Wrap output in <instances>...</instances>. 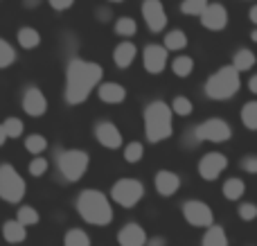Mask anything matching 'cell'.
<instances>
[{
  "label": "cell",
  "mask_w": 257,
  "mask_h": 246,
  "mask_svg": "<svg viewBox=\"0 0 257 246\" xmlns=\"http://www.w3.org/2000/svg\"><path fill=\"white\" fill-rule=\"evenodd\" d=\"M104 68L95 61L86 59H70L66 66V88H63V99L70 106H79L88 99V95L102 84Z\"/></svg>",
  "instance_id": "6da1fadb"
},
{
  "label": "cell",
  "mask_w": 257,
  "mask_h": 246,
  "mask_svg": "<svg viewBox=\"0 0 257 246\" xmlns=\"http://www.w3.org/2000/svg\"><path fill=\"white\" fill-rule=\"evenodd\" d=\"M142 122H145V136L151 145L172 138L174 113L172 106L167 102H163V99H154V102L147 104L145 113H142Z\"/></svg>",
  "instance_id": "7a4b0ae2"
},
{
  "label": "cell",
  "mask_w": 257,
  "mask_h": 246,
  "mask_svg": "<svg viewBox=\"0 0 257 246\" xmlns=\"http://www.w3.org/2000/svg\"><path fill=\"white\" fill-rule=\"evenodd\" d=\"M79 217L90 226H108L113 221V203L99 190H81L75 201Z\"/></svg>",
  "instance_id": "3957f363"
},
{
  "label": "cell",
  "mask_w": 257,
  "mask_h": 246,
  "mask_svg": "<svg viewBox=\"0 0 257 246\" xmlns=\"http://www.w3.org/2000/svg\"><path fill=\"white\" fill-rule=\"evenodd\" d=\"M239 86H241L239 72L232 66H221L205 81V95H208L210 99H214V102H226V99L235 97Z\"/></svg>",
  "instance_id": "277c9868"
},
{
  "label": "cell",
  "mask_w": 257,
  "mask_h": 246,
  "mask_svg": "<svg viewBox=\"0 0 257 246\" xmlns=\"http://www.w3.org/2000/svg\"><path fill=\"white\" fill-rule=\"evenodd\" d=\"M88 165L90 156L84 149H66V152H59L57 156L59 176L68 183H77V181L84 179V174L88 172Z\"/></svg>",
  "instance_id": "5b68a950"
},
{
  "label": "cell",
  "mask_w": 257,
  "mask_h": 246,
  "mask_svg": "<svg viewBox=\"0 0 257 246\" xmlns=\"http://www.w3.org/2000/svg\"><path fill=\"white\" fill-rule=\"evenodd\" d=\"M187 136H190L192 147H196V145H201V143H217L219 145V143H228V140L232 138V129L221 117H208V120H203L201 125H196Z\"/></svg>",
  "instance_id": "8992f818"
},
{
  "label": "cell",
  "mask_w": 257,
  "mask_h": 246,
  "mask_svg": "<svg viewBox=\"0 0 257 246\" xmlns=\"http://www.w3.org/2000/svg\"><path fill=\"white\" fill-rule=\"evenodd\" d=\"M27 183L21 176V172L9 163H0V199L9 206H16L25 199Z\"/></svg>",
  "instance_id": "52a82bcc"
},
{
  "label": "cell",
  "mask_w": 257,
  "mask_h": 246,
  "mask_svg": "<svg viewBox=\"0 0 257 246\" xmlns=\"http://www.w3.org/2000/svg\"><path fill=\"white\" fill-rule=\"evenodd\" d=\"M145 197V185L140 179L133 176H122L111 188V201L122 208H136Z\"/></svg>",
  "instance_id": "ba28073f"
},
{
  "label": "cell",
  "mask_w": 257,
  "mask_h": 246,
  "mask_svg": "<svg viewBox=\"0 0 257 246\" xmlns=\"http://www.w3.org/2000/svg\"><path fill=\"white\" fill-rule=\"evenodd\" d=\"M181 212H183V219L190 226H194V228H210L214 224L212 208L205 201H201V199H187V201H183Z\"/></svg>",
  "instance_id": "9c48e42d"
},
{
  "label": "cell",
  "mask_w": 257,
  "mask_h": 246,
  "mask_svg": "<svg viewBox=\"0 0 257 246\" xmlns=\"http://www.w3.org/2000/svg\"><path fill=\"white\" fill-rule=\"evenodd\" d=\"M142 18H145L149 32L158 34L167 27V12H165V5L160 0H142Z\"/></svg>",
  "instance_id": "30bf717a"
},
{
  "label": "cell",
  "mask_w": 257,
  "mask_h": 246,
  "mask_svg": "<svg viewBox=\"0 0 257 246\" xmlns=\"http://www.w3.org/2000/svg\"><path fill=\"white\" fill-rule=\"evenodd\" d=\"M228 170V158L219 152H208L199 161V176L203 181H217Z\"/></svg>",
  "instance_id": "8fae6325"
},
{
  "label": "cell",
  "mask_w": 257,
  "mask_h": 246,
  "mask_svg": "<svg viewBox=\"0 0 257 246\" xmlns=\"http://www.w3.org/2000/svg\"><path fill=\"white\" fill-rule=\"evenodd\" d=\"M21 106L30 117H43L45 111H48V97L43 95L41 88H36V86H27L25 93H23Z\"/></svg>",
  "instance_id": "7c38bea8"
},
{
  "label": "cell",
  "mask_w": 257,
  "mask_h": 246,
  "mask_svg": "<svg viewBox=\"0 0 257 246\" xmlns=\"http://www.w3.org/2000/svg\"><path fill=\"white\" fill-rule=\"evenodd\" d=\"M201 25L205 27V30L210 32H221L228 27V21H230V16H228V9L223 7L221 3H210L208 7H205V12L201 14Z\"/></svg>",
  "instance_id": "4fadbf2b"
},
{
  "label": "cell",
  "mask_w": 257,
  "mask_h": 246,
  "mask_svg": "<svg viewBox=\"0 0 257 246\" xmlns=\"http://www.w3.org/2000/svg\"><path fill=\"white\" fill-rule=\"evenodd\" d=\"M95 138H97V143L102 145L104 149H111V152H115V149H120L122 145H124L122 131L117 129V125H113V122H108V120H102L95 125Z\"/></svg>",
  "instance_id": "5bb4252c"
},
{
  "label": "cell",
  "mask_w": 257,
  "mask_h": 246,
  "mask_svg": "<svg viewBox=\"0 0 257 246\" xmlns=\"http://www.w3.org/2000/svg\"><path fill=\"white\" fill-rule=\"evenodd\" d=\"M142 66H145V70L149 75H160L167 68V50H165V45H156V43L147 45L142 50Z\"/></svg>",
  "instance_id": "9a60e30c"
},
{
  "label": "cell",
  "mask_w": 257,
  "mask_h": 246,
  "mask_svg": "<svg viewBox=\"0 0 257 246\" xmlns=\"http://www.w3.org/2000/svg\"><path fill=\"white\" fill-rule=\"evenodd\" d=\"M147 239H149L147 230L140 224H136V221L124 224L117 230V244L120 246H147Z\"/></svg>",
  "instance_id": "2e32d148"
},
{
  "label": "cell",
  "mask_w": 257,
  "mask_h": 246,
  "mask_svg": "<svg viewBox=\"0 0 257 246\" xmlns=\"http://www.w3.org/2000/svg\"><path fill=\"white\" fill-rule=\"evenodd\" d=\"M156 185V192L160 197H174V194L181 190V176L176 172H169V170H160L154 179Z\"/></svg>",
  "instance_id": "e0dca14e"
},
{
  "label": "cell",
  "mask_w": 257,
  "mask_h": 246,
  "mask_svg": "<svg viewBox=\"0 0 257 246\" xmlns=\"http://www.w3.org/2000/svg\"><path fill=\"white\" fill-rule=\"evenodd\" d=\"M97 97L104 104H122L126 99V88L117 81H104L97 86Z\"/></svg>",
  "instance_id": "ac0fdd59"
},
{
  "label": "cell",
  "mask_w": 257,
  "mask_h": 246,
  "mask_svg": "<svg viewBox=\"0 0 257 246\" xmlns=\"http://www.w3.org/2000/svg\"><path fill=\"white\" fill-rule=\"evenodd\" d=\"M136 57H138V48L131 41H122V43H117L115 50H113V63H115L120 70H126L128 66H133Z\"/></svg>",
  "instance_id": "d6986e66"
},
{
  "label": "cell",
  "mask_w": 257,
  "mask_h": 246,
  "mask_svg": "<svg viewBox=\"0 0 257 246\" xmlns=\"http://www.w3.org/2000/svg\"><path fill=\"white\" fill-rule=\"evenodd\" d=\"M3 237L7 244H23L27 239V228L16 219H7L3 224Z\"/></svg>",
  "instance_id": "ffe728a7"
},
{
  "label": "cell",
  "mask_w": 257,
  "mask_h": 246,
  "mask_svg": "<svg viewBox=\"0 0 257 246\" xmlns=\"http://www.w3.org/2000/svg\"><path fill=\"white\" fill-rule=\"evenodd\" d=\"M255 63H257V57H255L253 50H248V48H239L235 54H232V63H230V66L241 75V72L250 70V68H253Z\"/></svg>",
  "instance_id": "44dd1931"
},
{
  "label": "cell",
  "mask_w": 257,
  "mask_h": 246,
  "mask_svg": "<svg viewBox=\"0 0 257 246\" xmlns=\"http://www.w3.org/2000/svg\"><path fill=\"white\" fill-rule=\"evenodd\" d=\"M221 192L228 201H239V199L246 194V183L239 179V176H230V179L223 181Z\"/></svg>",
  "instance_id": "7402d4cb"
},
{
  "label": "cell",
  "mask_w": 257,
  "mask_h": 246,
  "mask_svg": "<svg viewBox=\"0 0 257 246\" xmlns=\"http://www.w3.org/2000/svg\"><path fill=\"white\" fill-rule=\"evenodd\" d=\"M201 246H230L228 242V233L221 226L212 224L210 228H205L203 237H201Z\"/></svg>",
  "instance_id": "603a6c76"
},
{
  "label": "cell",
  "mask_w": 257,
  "mask_h": 246,
  "mask_svg": "<svg viewBox=\"0 0 257 246\" xmlns=\"http://www.w3.org/2000/svg\"><path fill=\"white\" fill-rule=\"evenodd\" d=\"M16 41L23 50H34L41 45V34H39V30H34V27H21L16 34Z\"/></svg>",
  "instance_id": "cb8c5ba5"
},
{
  "label": "cell",
  "mask_w": 257,
  "mask_h": 246,
  "mask_svg": "<svg viewBox=\"0 0 257 246\" xmlns=\"http://www.w3.org/2000/svg\"><path fill=\"white\" fill-rule=\"evenodd\" d=\"M187 48V34L183 30H172L165 34V50L167 52H178Z\"/></svg>",
  "instance_id": "d4e9b609"
},
{
  "label": "cell",
  "mask_w": 257,
  "mask_h": 246,
  "mask_svg": "<svg viewBox=\"0 0 257 246\" xmlns=\"http://www.w3.org/2000/svg\"><path fill=\"white\" fill-rule=\"evenodd\" d=\"M113 30H115V34L122 36V39H131V36L138 34V23H136V18H131V16H120V18H115Z\"/></svg>",
  "instance_id": "484cf974"
},
{
  "label": "cell",
  "mask_w": 257,
  "mask_h": 246,
  "mask_svg": "<svg viewBox=\"0 0 257 246\" xmlns=\"http://www.w3.org/2000/svg\"><path fill=\"white\" fill-rule=\"evenodd\" d=\"M63 246H93L90 235L84 228H68L63 235Z\"/></svg>",
  "instance_id": "4316f807"
},
{
  "label": "cell",
  "mask_w": 257,
  "mask_h": 246,
  "mask_svg": "<svg viewBox=\"0 0 257 246\" xmlns=\"http://www.w3.org/2000/svg\"><path fill=\"white\" fill-rule=\"evenodd\" d=\"M172 72L176 77H190L194 72V59L190 54H181L172 61Z\"/></svg>",
  "instance_id": "83f0119b"
},
{
  "label": "cell",
  "mask_w": 257,
  "mask_h": 246,
  "mask_svg": "<svg viewBox=\"0 0 257 246\" xmlns=\"http://www.w3.org/2000/svg\"><path fill=\"white\" fill-rule=\"evenodd\" d=\"M241 125L248 131H257V99L246 102L241 106Z\"/></svg>",
  "instance_id": "f1b7e54d"
},
{
  "label": "cell",
  "mask_w": 257,
  "mask_h": 246,
  "mask_svg": "<svg viewBox=\"0 0 257 246\" xmlns=\"http://www.w3.org/2000/svg\"><path fill=\"white\" fill-rule=\"evenodd\" d=\"M16 221H21L25 228H30V226H36L41 221V215L36 208L32 206H18V212H16Z\"/></svg>",
  "instance_id": "f546056e"
},
{
  "label": "cell",
  "mask_w": 257,
  "mask_h": 246,
  "mask_svg": "<svg viewBox=\"0 0 257 246\" xmlns=\"http://www.w3.org/2000/svg\"><path fill=\"white\" fill-rule=\"evenodd\" d=\"M16 59H18V54H16V50H14V45L0 36V70L14 66V63H16Z\"/></svg>",
  "instance_id": "4dcf8cb0"
},
{
  "label": "cell",
  "mask_w": 257,
  "mask_h": 246,
  "mask_svg": "<svg viewBox=\"0 0 257 246\" xmlns=\"http://www.w3.org/2000/svg\"><path fill=\"white\" fill-rule=\"evenodd\" d=\"M45 149H48V140H45V136L32 134V136L25 138V152H30L32 156H43Z\"/></svg>",
  "instance_id": "1f68e13d"
},
{
  "label": "cell",
  "mask_w": 257,
  "mask_h": 246,
  "mask_svg": "<svg viewBox=\"0 0 257 246\" xmlns=\"http://www.w3.org/2000/svg\"><path fill=\"white\" fill-rule=\"evenodd\" d=\"M172 113L174 115L187 117L194 113V104H192V99H187L185 95H176V97L172 99Z\"/></svg>",
  "instance_id": "d6a6232c"
},
{
  "label": "cell",
  "mask_w": 257,
  "mask_h": 246,
  "mask_svg": "<svg viewBox=\"0 0 257 246\" xmlns=\"http://www.w3.org/2000/svg\"><path fill=\"white\" fill-rule=\"evenodd\" d=\"M3 129H5V136L7 138H21L23 131H25V122L21 120V117H7V120L3 122Z\"/></svg>",
  "instance_id": "836d02e7"
},
{
  "label": "cell",
  "mask_w": 257,
  "mask_h": 246,
  "mask_svg": "<svg viewBox=\"0 0 257 246\" xmlns=\"http://www.w3.org/2000/svg\"><path fill=\"white\" fill-rule=\"evenodd\" d=\"M124 161L126 163H140L142 161V156H145V145L142 143H138V140H133V143H128V145H124Z\"/></svg>",
  "instance_id": "e575fe53"
},
{
  "label": "cell",
  "mask_w": 257,
  "mask_h": 246,
  "mask_svg": "<svg viewBox=\"0 0 257 246\" xmlns=\"http://www.w3.org/2000/svg\"><path fill=\"white\" fill-rule=\"evenodd\" d=\"M208 5H210V0H183L181 12L185 14V16H201Z\"/></svg>",
  "instance_id": "d590c367"
},
{
  "label": "cell",
  "mask_w": 257,
  "mask_h": 246,
  "mask_svg": "<svg viewBox=\"0 0 257 246\" xmlns=\"http://www.w3.org/2000/svg\"><path fill=\"white\" fill-rule=\"evenodd\" d=\"M48 167H50V163H48V158L45 156H34L30 163H27V172H30V176H43L45 172H48Z\"/></svg>",
  "instance_id": "8d00e7d4"
},
{
  "label": "cell",
  "mask_w": 257,
  "mask_h": 246,
  "mask_svg": "<svg viewBox=\"0 0 257 246\" xmlns=\"http://www.w3.org/2000/svg\"><path fill=\"white\" fill-rule=\"evenodd\" d=\"M237 215H239L241 221H253V219H257V203H253V201L239 203V208H237Z\"/></svg>",
  "instance_id": "74e56055"
},
{
  "label": "cell",
  "mask_w": 257,
  "mask_h": 246,
  "mask_svg": "<svg viewBox=\"0 0 257 246\" xmlns=\"http://www.w3.org/2000/svg\"><path fill=\"white\" fill-rule=\"evenodd\" d=\"M239 167L244 172H248V174H257V154H248V156H244L239 161Z\"/></svg>",
  "instance_id": "f35d334b"
},
{
  "label": "cell",
  "mask_w": 257,
  "mask_h": 246,
  "mask_svg": "<svg viewBox=\"0 0 257 246\" xmlns=\"http://www.w3.org/2000/svg\"><path fill=\"white\" fill-rule=\"evenodd\" d=\"M48 5L54 12H68V9L75 5V0H48Z\"/></svg>",
  "instance_id": "ab89813d"
},
{
  "label": "cell",
  "mask_w": 257,
  "mask_h": 246,
  "mask_svg": "<svg viewBox=\"0 0 257 246\" xmlns=\"http://www.w3.org/2000/svg\"><path fill=\"white\" fill-rule=\"evenodd\" d=\"M95 16H97L102 23H108L113 18V12H111V7H99L97 12H95Z\"/></svg>",
  "instance_id": "60d3db41"
},
{
  "label": "cell",
  "mask_w": 257,
  "mask_h": 246,
  "mask_svg": "<svg viewBox=\"0 0 257 246\" xmlns=\"http://www.w3.org/2000/svg\"><path fill=\"white\" fill-rule=\"evenodd\" d=\"M147 246H167V239L160 237V235H156V237L147 239Z\"/></svg>",
  "instance_id": "b9f144b4"
},
{
  "label": "cell",
  "mask_w": 257,
  "mask_h": 246,
  "mask_svg": "<svg viewBox=\"0 0 257 246\" xmlns=\"http://www.w3.org/2000/svg\"><path fill=\"white\" fill-rule=\"evenodd\" d=\"M248 90H250L253 95H257V75H253V77L248 79Z\"/></svg>",
  "instance_id": "7bdbcfd3"
},
{
  "label": "cell",
  "mask_w": 257,
  "mask_h": 246,
  "mask_svg": "<svg viewBox=\"0 0 257 246\" xmlns=\"http://www.w3.org/2000/svg\"><path fill=\"white\" fill-rule=\"evenodd\" d=\"M248 18H250V23H253V25H257V5H253V7H250Z\"/></svg>",
  "instance_id": "ee69618b"
},
{
  "label": "cell",
  "mask_w": 257,
  "mask_h": 246,
  "mask_svg": "<svg viewBox=\"0 0 257 246\" xmlns=\"http://www.w3.org/2000/svg\"><path fill=\"white\" fill-rule=\"evenodd\" d=\"M23 5H25L27 9H36L41 5V0H23Z\"/></svg>",
  "instance_id": "f6af8a7d"
},
{
  "label": "cell",
  "mask_w": 257,
  "mask_h": 246,
  "mask_svg": "<svg viewBox=\"0 0 257 246\" xmlns=\"http://www.w3.org/2000/svg\"><path fill=\"white\" fill-rule=\"evenodd\" d=\"M7 143V136H5V129H3V122H0V147Z\"/></svg>",
  "instance_id": "bcb514c9"
},
{
  "label": "cell",
  "mask_w": 257,
  "mask_h": 246,
  "mask_svg": "<svg viewBox=\"0 0 257 246\" xmlns=\"http://www.w3.org/2000/svg\"><path fill=\"white\" fill-rule=\"evenodd\" d=\"M250 41H253V43H257V27L253 32H250Z\"/></svg>",
  "instance_id": "7dc6e473"
},
{
  "label": "cell",
  "mask_w": 257,
  "mask_h": 246,
  "mask_svg": "<svg viewBox=\"0 0 257 246\" xmlns=\"http://www.w3.org/2000/svg\"><path fill=\"white\" fill-rule=\"evenodd\" d=\"M108 3H124V0H108Z\"/></svg>",
  "instance_id": "c3c4849f"
}]
</instances>
